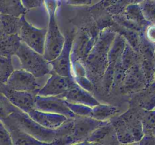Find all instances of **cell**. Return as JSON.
Listing matches in <instances>:
<instances>
[{
	"instance_id": "obj_1",
	"label": "cell",
	"mask_w": 155,
	"mask_h": 145,
	"mask_svg": "<svg viewBox=\"0 0 155 145\" xmlns=\"http://www.w3.org/2000/svg\"><path fill=\"white\" fill-rule=\"evenodd\" d=\"M43 2L49 14V23L45 34L43 56L50 62L60 54L64 44L65 37L61 33L55 20V11L60 1L44 0Z\"/></svg>"
},
{
	"instance_id": "obj_2",
	"label": "cell",
	"mask_w": 155,
	"mask_h": 145,
	"mask_svg": "<svg viewBox=\"0 0 155 145\" xmlns=\"http://www.w3.org/2000/svg\"><path fill=\"white\" fill-rule=\"evenodd\" d=\"M15 55L19 58L23 69L30 72L36 78L51 72V64L43 54L32 49L24 42H21Z\"/></svg>"
},
{
	"instance_id": "obj_3",
	"label": "cell",
	"mask_w": 155,
	"mask_h": 145,
	"mask_svg": "<svg viewBox=\"0 0 155 145\" xmlns=\"http://www.w3.org/2000/svg\"><path fill=\"white\" fill-rule=\"evenodd\" d=\"M7 118L20 128L45 143H51L57 137L55 129L44 128L32 119L27 113L18 110V108L7 116Z\"/></svg>"
},
{
	"instance_id": "obj_4",
	"label": "cell",
	"mask_w": 155,
	"mask_h": 145,
	"mask_svg": "<svg viewBox=\"0 0 155 145\" xmlns=\"http://www.w3.org/2000/svg\"><path fill=\"white\" fill-rule=\"evenodd\" d=\"M46 31L45 28L39 29L32 26L25 19L24 14L21 16V28L18 32L21 41L42 54L44 53Z\"/></svg>"
},
{
	"instance_id": "obj_5",
	"label": "cell",
	"mask_w": 155,
	"mask_h": 145,
	"mask_svg": "<svg viewBox=\"0 0 155 145\" xmlns=\"http://www.w3.org/2000/svg\"><path fill=\"white\" fill-rule=\"evenodd\" d=\"M0 92L16 108L26 113L35 109V99L37 92L10 89L4 84L0 85Z\"/></svg>"
},
{
	"instance_id": "obj_6",
	"label": "cell",
	"mask_w": 155,
	"mask_h": 145,
	"mask_svg": "<svg viewBox=\"0 0 155 145\" xmlns=\"http://www.w3.org/2000/svg\"><path fill=\"white\" fill-rule=\"evenodd\" d=\"M51 76L42 88L39 89L37 95L40 96H59L64 95L76 84L71 77L59 75L52 69L50 72Z\"/></svg>"
},
{
	"instance_id": "obj_7",
	"label": "cell",
	"mask_w": 155,
	"mask_h": 145,
	"mask_svg": "<svg viewBox=\"0 0 155 145\" xmlns=\"http://www.w3.org/2000/svg\"><path fill=\"white\" fill-rule=\"evenodd\" d=\"M35 109L40 111L63 115L67 118L75 116L67 105L66 100L59 96H40L36 95Z\"/></svg>"
},
{
	"instance_id": "obj_8",
	"label": "cell",
	"mask_w": 155,
	"mask_h": 145,
	"mask_svg": "<svg viewBox=\"0 0 155 145\" xmlns=\"http://www.w3.org/2000/svg\"><path fill=\"white\" fill-rule=\"evenodd\" d=\"M4 85L8 89L17 91L38 92L40 89L36 77L24 69L14 70Z\"/></svg>"
},
{
	"instance_id": "obj_9",
	"label": "cell",
	"mask_w": 155,
	"mask_h": 145,
	"mask_svg": "<svg viewBox=\"0 0 155 145\" xmlns=\"http://www.w3.org/2000/svg\"><path fill=\"white\" fill-rule=\"evenodd\" d=\"M74 33L67 35L65 37V42L60 54L51 61H50L52 70L57 72L59 75L64 76L71 77V52L72 48L73 41H74Z\"/></svg>"
},
{
	"instance_id": "obj_10",
	"label": "cell",
	"mask_w": 155,
	"mask_h": 145,
	"mask_svg": "<svg viewBox=\"0 0 155 145\" xmlns=\"http://www.w3.org/2000/svg\"><path fill=\"white\" fill-rule=\"evenodd\" d=\"M107 121H100L89 116H75L74 117V128L71 137L74 143H79V140H84L92 131Z\"/></svg>"
},
{
	"instance_id": "obj_11",
	"label": "cell",
	"mask_w": 155,
	"mask_h": 145,
	"mask_svg": "<svg viewBox=\"0 0 155 145\" xmlns=\"http://www.w3.org/2000/svg\"><path fill=\"white\" fill-rule=\"evenodd\" d=\"M83 143H101V144H114L120 143L114 128L110 122L94 130Z\"/></svg>"
},
{
	"instance_id": "obj_12",
	"label": "cell",
	"mask_w": 155,
	"mask_h": 145,
	"mask_svg": "<svg viewBox=\"0 0 155 145\" xmlns=\"http://www.w3.org/2000/svg\"><path fill=\"white\" fill-rule=\"evenodd\" d=\"M27 114L32 119H33L35 122L39 123L42 127L53 130L58 128L68 119L63 115L40 111L36 109L30 110Z\"/></svg>"
},
{
	"instance_id": "obj_13",
	"label": "cell",
	"mask_w": 155,
	"mask_h": 145,
	"mask_svg": "<svg viewBox=\"0 0 155 145\" xmlns=\"http://www.w3.org/2000/svg\"><path fill=\"white\" fill-rule=\"evenodd\" d=\"M63 98H64L68 102L85 104L92 107L99 104V102L93 98L87 90L77 84L73 85L64 95Z\"/></svg>"
},
{
	"instance_id": "obj_14",
	"label": "cell",
	"mask_w": 155,
	"mask_h": 145,
	"mask_svg": "<svg viewBox=\"0 0 155 145\" xmlns=\"http://www.w3.org/2000/svg\"><path fill=\"white\" fill-rule=\"evenodd\" d=\"M5 124L7 129L8 130L12 138V144H33V143H45L40 140H37L33 136L29 134L24 130L17 126L15 124L7 117L2 120Z\"/></svg>"
},
{
	"instance_id": "obj_15",
	"label": "cell",
	"mask_w": 155,
	"mask_h": 145,
	"mask_svg": "<svg viewBox=\"0 0 155 145\" xmlns=\"http://www.w3.org/2000/svg\"><path fill=\"white\" fill-rule=\"evenodd\" d=\"M21 41L18 34H4L0 38V56L15 55Z\"/></svg>"
},
{
	"instance_id": "obj_16",
	"label": "cell",
	"mask_w": 155,
	"mask_h": 145,
	"mask_svg": "<svg viewBox=\"0 0 155 145\" xmlns=\"http://www.w3.org/2000/svg\"><path fill=\"white\" fill-rule=\"evenodd\" d=\"M110 122L114 128L117 139L120 143H134L135 140L133 134L127 127L125 121L122 116L113 117L110 119Z\"/></svg>"
},
{
	"instance_id": "obj_17",
	"label": "cell",
	"mask_w": 155,
	"mask_h": 145,
	"mask_svg": "<svg viewBox=\"0 0 155 145\" xmlns=\"http://www.w3.org/2000/svg\"><path fill=\"white\" fill-rule=\"evenodd\" d=\"M123 14L127 19L136 23L141 27H147L151 24L145 18L140 4H132L127 6L123 11Z\"/></svg>"
},
{
	"instance_id": "obj_18",
	"label": "cell",
	"mask_w": 155,
	"mask_h": 145,
	"mask_svg": "<svg viewBox=\"0 0 155 145\" xmlns=\"http://www.w3.org/2000/svg\"><path fill=\"white\" fill-rule=\"evenodd\" d=\"M121 116L124 119L130 132L133 134L135 142H139L145 134L143 131L142 119H139V116H137L136 115H128L127 113Z\"/></svg>"
},
{
	"instance_id": "obj_19",
	"label": "cell",
	"mask_w": 155,
	"mask_h": 145,
	"mask_svg": "<svg viewBox=\"0 0 155 145\" xmlns=\"http://www.w3.org/2000/svg\"><path fill=\"white\" fill-rule=\"evenodd\" d=\"M27 8L21 0H0V13L21 17L25 14Z\"/></svg>"
},
{
	"instance_id": "obj_20",
	"label": "cell",
	"mask_w": 155,
	"mask_h": 145,
	"mask_svg": "<svg viewBox=\"0 0 155 145\" xmlns=\"http://www.w3.org/2000/svg\"><path fill=\"white\" fill-rule=\"evenodd\" d=\"M119 112L117 107L113 105L101 104L99 103L97 105L92 107V116L91 117L100 121H107L110 118L114 116Z\"/></svg>"
},
{
	"instance_id": "obj_21",
	"label": "cell",
	"mask_w": 155,
	"mask_h": 145,
	"mask_svg": "<svg viewBox=\"0 0 155 145\" xmlns=\"http://www.w3.org/2000/svg\"><path fill=\"white\" fill-rule=\"evenodd\" d=\"M0 21L5 34H18L21 28V17L0 13Z\"/></svg>"
},
{
	"instance_id": "obj_22",
	"label": "cell",
	"mask_w": 155,
	"mask_h": 145,
	"mask_svg": "<svg viewBox=\"0 0 155 145\" xmlns=\"http://www.w3.org/2000/svg\"><path fill=\"white\" fill-rule=\"evenodd\" d=\"M126 40L120 35H117L112 41V45L110 47L109 51L107 52V63H114L121 54L124 52L126 47Z\"/></svg>"
},
{
	"instance_id": "obj_23",
	"label": "cell",
	"mask_w": 155,
	"mask_h": 145,
	"mask_svg": "<svg viewBox=\"0 0 155 145\" xmlns=\"http://www.w3.org/2000/svg\"><path fill=\"white\" fill-rule=\"evenodd\" d=\"M13 71L12 57L0 56V85L6 82Z\"/></svg>"
},
{
	"instance_id": "obj_24",
	"label": "cell",
	"mask_w": 155,
	"mask_h": 145,
	"mask_svg": "<svg viewBox=\"0 0 155 145\" xmlns=\"http://www.w3.org/2000/svg\"><path fill=\"white\" fill-rule=\"evenodd\" d=\"M145 0H117L114 4L108 6L107 10L113 14H117L124 11V9L132 4H141Z\"/></svg>"
},
{
	"instance_id": "obj_25",
	"label": "cell",
	"mask_w": 155,
	"mask_h": 145,
	"mask_svg": "<svg viewBox=\"0 0 155 145\" xmlns=\"http://www.w3.org/2000/svg\"><path fill=\"white\" fill-rule=\"evenodd\" d=\"M67 105L75 116H89V117H91V116H92V107L82 104L68 102V101H67Z\"/></svg>"
},
{
	"instance_id": "obj_26",
	"label": "cell",
	"mask_w": 155,
	"mask_h": 145,
	"mask_svg": "<svg viewBox=\"0 0 155 145\" xmlns=\"http://www.w3.org/2000/svg\"><path fill=\"white\" fill-rule=\"evenodd\" d=\"M141 119L144 133L151 131L155 128V109L150 110H145Z\"/></svg>"
},
{
	"instance_id": "obj_27",
	"label": "cell",
	"mask_w": 155,
	"mask_h": 145,
	"mask_svg": "<svg viewBox=\"0 0 155 145\" xmlns=\"http://www.w3.org/2000/svg\"><path fill=\"white\" fill-rule=\"evenodd\" d=\"M16 109V107L12 105L5 96L0 92V119L3 120L5 119Z\"/></svg>"
},
{
	"instance_id": "obj_28",
	"label": "cell",
	"mask_w": 155,
	"mask_h": 145,
	"mask_svg": "<svg viewBox=\"0 0 155 145\" xmlns=\"http://www.w3.org/2000/svg\"><path fill=\"white\" fill-rule=\"evenodd\" d=\"M121 66L124 68V70L131 67L133 65L135 60V54L133 53L131 47L126 45L124 52L121 54Z\"/></svg>"
},
{
	"instance_id": "obj_29",
	"label": "cell",
	"mask_w": 155,
	"mask_h": 145,
	"mask_svg": "<svg viewBox=\"0 0 155 145\" xmlns=\"http://www.w3.org/2000/svg\"><path fill=\"white\" fill-rule=\"evenodd\" d=\"M145 18L155 24V3L152 0H145L140 4Z\"/></svg>"
},
{
	"instance_id": "obj_30",
	"label": "cell",
	"mask_w": 155,
	"mask_h": 145,
	"mask_svg": "<svg viewBox=\"0 0 155 145\" xmlns=\"http://www.w3.org/2000/svg\"><path fill=\"white\" fill-rule=\"evenodd\" d=\"M12 144V138L8 130L5 127L2 121L0 119V145Z\"/></svg>"
},
{
	"instance_id": "obj_31",
	"label": "cell",
	"mask_w": 155,
	"mask_h": 145,
	"mask_svg": "<svg viewBox=\"0 0 155 145\" xmlns=\"http://www.w3.org/2000/svg\"><path fill=\"white\" fill-rule=\"evenodd\" d=\"M145 38L151 43L155 44V24H150L146 27Z\"/></svg>"
},
{
	"instance_id": "obj_32",
	"label": "cell",
	"mask_w": 155,
	"mask_h": 145,
	"mask_svg": "<svg viewBox=\"0 0 155 145\" xmlns=\"http://www.w3.org/2000/svg\"><path fill=\"white\" fill-rule=\"evenodd\" d=\"M76 81H77V82L78 83L80 87L83 88L86 90L89 91L92 89V84L87 79L83 77V76H77L76 77Z\"/></svg>"
},
{
	"instance_id": "obj_33",
	"label": "cell",
	"mask_w": 155,
	"mask_h": 145,
	"mask_svg": "<svg viewBox=\"0 0 155 145\" xmlns=\"http://www.w3.org/2000/svg\"><path fill=\"white\" fill-rule=\"evenodd\" d=\"M23 5L27 9L38 7L42 3L44 0H21Z\"/></svg>"
},
{
	"instance_id": "obj_34",
	"label": "cell",
	"mask_w": 155,
	"mask_h": 145,
	"mask_svg": "<svg viewBox=\"0 0 155 145\" xmlns=\"http://www.w3.org/2000/svg\"><path fill=\"white\" fill-rule=\"evenodd\" d=\"M141 144H155V136L151 134H144L142 138L138 142Z\"/></svg>"
},
{
	"instance_id": "obj_35",
	"label": "cell",
	"mask_w": 155,
	"mask_h": 145,
	"mask_svg": "<svg viewBox=\"0 0 155 145\" xmlns=\"http://www.w3.org/2000/svg\"><path fill=\"white\" fill-rule=\"evenodd\" d=\"M92 3V0H68V4L73 5H88Z\"/></svg>"
},
{
	"instance_id": "obj_36",
	"label": "cell",
	"mask_w": 155,
	"mask_h": 145,
	"mask_svg": "<svg viewBox=\"0 0 155 145\" xmlns=\"http://www.w3.org/2000/svg\"><path fill=\"white\" fill-rule=\"evenodd\" d=\"M142 107H143L145 110H154V109H155V98H151L149 101H147V102L142 106Z\"/></svg>"
},
{
	"instance_id": "obj_37",
	"label": "cell",
	"mask_w": 155,
	"mask_h": 145,
	"mask_svg": "<svg viewBox=\"0 0 155 145\" xmlns=\"http://www.w3.org/2000/svg\"><path fill=\"white\" fill-rule=\"evenodd\" d=\"M117 0H105V1L103 2V5H104V7L105 8H107L108 6L111 5L112 4H114V3L116 2Z\"/></svg>"
},
{
	"instance_id": "obj_38",
	"label": "cell",
	"mask_w": 155,
	"mask_h": 145,
	"mask_svg": "<svg viewBox=\"0 0 155 145\" xmlns=\"http://www.w3.org/2000/svg\"><path fill=\"white\" fill-rule=\"evenodd\" d=\"M4 31H3V28H2V25L1 21H0V38L4 35Z\"/></svg>"
},
{
	"instance_id": "obj_39",
	"label": "cell",
	"mask_w": 155,
	"mask_h": 145,
	"mask_svg": "<svg viewBox=\"0 0 155 145\" xmlns=\"http://www.w3.org/2000/svg\"><path fill=\"white\" fill-rule=\"evenodd\" d=\"M151 134H153V135H154V136H155V128H153V129L151 130Z\"/></svg>"
},
{
	"instance_id": "obj_40",
	"label": "cell",
	"mask_w": 155,
	"mask_h": 145,
	"mask_svg": "<svg viewBox=\"0 0 155 145\" xmlns=\"http://www.w3.org/2000/svg\"><path fill=\"white\" fill-rule=\"evenodd\" d=\"M154 82H155V72H154Z\"/></svg>"
},
{
	"instance_id": "obj_41",
	"label": "cell",
	"mask_w": 155,
	"mask_h": 145,
	"mask_svg": "<svg viewBox=\"0 0 155 145\" xmlns=\"http://www.w3.org/2000/svg\"><path fill=\"white\" fill-rule=\"evenodd\" d=\"M154 55H155V44H154Z\"/></svg>"
},
{
	"instance_id": "obj_42",
	"label": "cell",
	"mask_w": 155,
	"mask_h": 145,
	"mask_svg": "<svg viewBox=\"0 0 155 145\" xmlns=\"http://www.w3.org/2000/svg\"><path fill=\"white\" fill-rule=\"evenodd\" d=\"M104 1H105V0H102V3H103V2H104Z\"/></svg>"
},
{
	"instance_id": "obj_43",
	"label": "cell",
	"mask_w": 155,
	"mask_h": 145,
	"mask_svg": "<svg viewBox=\"0 0 155 145\" xmlns=\"http://www.w3.org/2000/svg\"><path fill=\"white\" fill-rule=\"evenodd\" d=\"M152 1H153V2H154L155 3V0H152Z\"/></svg>"
}]
</instances>
